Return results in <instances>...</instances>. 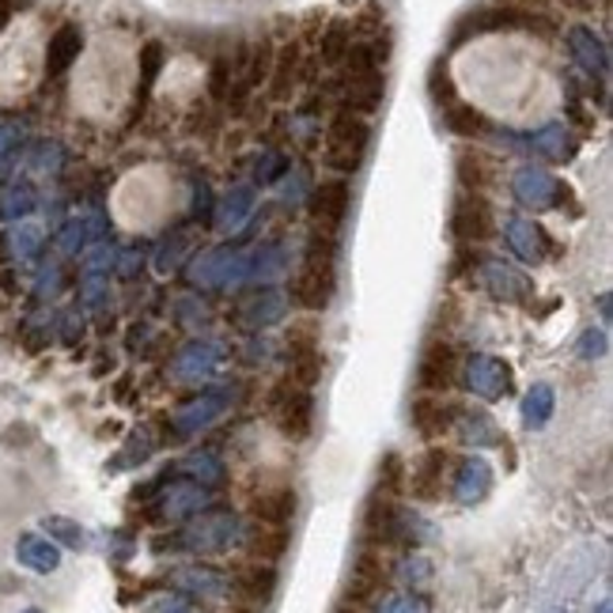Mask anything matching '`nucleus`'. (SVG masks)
<instances>
[{
	"instance_id": "f257e3e1",
	"label": "nucleus",
	"mask_w": 613,
	"mask_h": 613,
	"mask_svg": "<svg viewBox=\"0 0 613 613\" xmlns=\"http://www.w3.org/2000/svg\"><path fill=\"white\" fill-rule=\"evenodd\" d=\"M337 292V239L310 231V243L304 251V265H299L296 281H292V304L307 315H318L334 304Z\"/></svg>"
},
{
	"instance_id": "f03ea898",
	"label": "nucleus",
	"mask_w": 613,
	"mask_h": 613,
	"mask_svg": "<svg viewBox=\"0 0 613 613\" xmlns=\"http://www.w3.org/2000/svg\"><path fill=\"white\" fill-rule=\"evenodd\" d=\"M371 145V126L368 118L349 110H334L326 121V140H323V163L337 175H352L363 163Z\"/></svg>"
},
{
	"instance_id": "7ed1b4c3",
	"label": "nucleus",
	"mask_w": 613,
	"mask_h": 613,
	"mask_svg": "<svg viewBox=\"0 0 613 613\" xmlns=\"http://www.w3.org/2000/svg\"><path fill=\"white\" fill-rule=\"evenodd\" d=\"M265 409H269V421L284 440L304 443L310 432H315V394L307 387L292 383L288 376L281 383L269 387V398H265Z\"/></svg>"
},
{
	"instance_id": "20e7f679",
	"label": "nucleus",
	"mask_w": 613,
	"mask_h": 613,
	"mask_svg": "<svg viewBox=\"0 0 613 613\" xmlns=\"http://www.w3.org/2000/svg\"><path fill=\"white\" fill-rule=\"evenodd\" d=\"M326 371V352H323V334L310 318H299L288 330V379L307 390L323 383Z\"/></svg>"
},
{
	"instance_id": "39448f33",
	"label": "nucleus",
	"mask_w": 613,
	"mask_h": 613,
	"mask_svg": "<svg viewBox=\"0 0 613 613\" xmlns=\"http://www.w3.org/2000/svg\"><path fill=\"white\" fill-rule=\"evenodd\" d=\"M352 209V186L345 175H334V179H323L310 193V224H315L318 235L337 239L349 220Z\"/></svg>"
},
{
	"instance_id": "423d86ee",
	"label": "nucleus",
	"mask_w": 613,
	"mask_h": 613,
	"mask_svg": "<svg viewBox=\"0 0 613 613\" xmlns=\"http://www.w3.org/2000/svg\"><path fill=\"white\" fill-rule=\"evenodd\" d=\"M390 588V568L383 549H368L360 546V557L352 561V572L345 580V594L341 602H352V606H371Z\"/></svg>"
},
{
	"instance_id": "0eeeda50",
	"label": "nucleus",
	"mask_w": 613,
	"mask_h": 613,
	"mask_svg": "<svg viewBox=\"0 0 613 613\" xmlns=\"http://www.w3.org/2000/svg\"><path fill=\"white\" fill-rule=\"evenodd\" d=\"M458 379V349L443 337H432L416 363V387L421 394H447Z\"/></svg>"
},
{
	"instance_id": "6e6552de",
	"label": "nucleus",
	"mask_w": 613,
	"mask_h": 613,
	"mask_svg": "<svg viewBox=\"0 0 613 613\" xmlns=\"http://www.w3.org/2000/svg\"><path fill=\"white\" fill-rule=\"evenodd\" d=\"M402 538V515H398L394 496L371 493L360 515V541L368 549H390Z\"/></svg>"
},
{
	"instance_id": "1a4fd4ad",
	"label": "nucleus",
	"mask_w": 613,
	"mask_h": 613,
	"mask_svg": "<svg viewBox=\"0 0 613 613\" xmlns=\"http://www.w3.org/2000/svg\"><path fill=\"white\" fill-rule=\"evenodd\" d=\"M451 469H455V455H451L447 447H429L421 455V462L405 474V488L413 493V500L435 504L443 496V485H447Z\"/></svg>"
},
{
	"instance_id": "9d476101",
	"label": "nucleus",
	"mask_w": 613,
	"mask_h": 613,
	"mask_svg": "<svg viewBox=\"0 0 613 613\" xmlns=\"http://www.w3.org/2000/svg\"><path fill=\"white\" fill-rule=\"evenodd\" d=\"M277 583H281L277 564L254 561V557L231 564V588H235L243 602H251V606H265L277 594Z\"/></svg>"
},
{
	"instance_id": "9b49d317",
	"label": "nucleus",
	"mask_w": 613,
	"mask_h": 613,
	"mask_svg": "<svg viewBox=\"0 0 613 613\" xmlns=\"http://www.w3.org/2000/svg\"><path fill=\"white\" fill-rule=\"evenodd\" d=\"M451 228H455L462 243H485L496 231V212L485 201V193H462L455 201V212H451Z\"/></svg>"
},
{
	"instance_id": "f8f14e48",
	"label": "nucleus",
	"mask_w": 613,
	"mask_h": 613,
	"mask_svg": "<svg viewBox=\"0 0 613 613\" xmlns=\"http://www.w3.org/2000/svg\"><path fill=\"white\" fill-rule=\"evenodd\" d=\"M383 92H387L383 73L341 76V84H337V110H349V114H360V118H371V114L383 106Z\"/></svg>"
},
{
	"instance_id": "ddd939ff",
	"label": "nucleus",
	"mask_w": 613,
	"mask_h": 613,
	"mask_svg": "<svg viewBox=\"0 0 613 613\" xmlns=\"http://www.w3.org/2000/svg\"><path fill=\"white\" fill-rule=\"evenodd\" d=\"M409 421L421 440H443L458 421V405H451L443 394H421L409 409Z\"/></svg>"
},
{
	"instance_id": "4468645a",
	"label": "nucleus",
	"mask_w": 613,
	"mask_h": 613,
	"mask_svg": "<svg viewBox=\"0 0 613 613\" xmlns=\"http://www.w3.org/2000/svg\"><path fill=\"white\" fill-rule=\"evenodd\" d=\"M269 99H292L296 95V87L304 84V46H299L296 39L284 42V46L273 53V68H269Z\"/></svg>"
},
{
	"instance_id": "2eb2a0df",
	"label": "nucleus",
	"mask_w": 613,
	"mask_h": 613,
	"mask_svg": "<svg viewBox=\"0 0 613 613\" xmlns=\"http://www.w3.org/2000/svg\"><path fill=\"white\" fill-rule=\"evenodd\" d=\"M296 488L292 485H269L262 493L251 496V519L254 522H269V527H292L296 519Z\"/></svg>"
},
{
	"instance_id": "dca6fc26",
	"label": "nucleus",
	"mask_w": 613,
	"mask_h": 613,
	"mask_svg": "<svg viewBox=\"0 0 613 613\" xmlns=\"http://www.w3.org/2000/svg\"><path fill=\"white\" fill-rule=\"evenodd\" d=\"M288 546H292V530H288V527L251 522V530H246V557H254V561L277 564V561H284Z\"/></svg>"
},
{
	"instance_id": "f3484780",
	"label": "nucleus",
	"mask_w": 613,
	"mask_h": 613,
	"mask_svg": "<svg viewBox=\"0 0 613 613\" xmlns=\"http://www.w3.org/2000/svg\"><path fill=\"white\" fill-rule=\"evenodd\" d=\"M458 182L469 193H485L496 182V159L485 156L482 148H462L458 152Z\"/></svg>"
},
{
	"instance_id": "a211bd4d",
	"label": "nucleus",
	"mask_w": 613,
	"mask_h": 613,
	"mask_svg": "<svg viewBox=\"0 0 613 613\" xmlns=\"http://www.w3.org/2000/svg\"><path fill=\"white\" fill-rule=\"evenodd\" d=\"M440 110H443V121H447L451 133H458V137H482V133L488 129L485 114L474 110L469 103H458L455 95H440Z\"/></svg>"
},
{
	"instance_id": "6ab92c4d",
	"label": "nucleus",
	"mask_w": 613,
	"mask_h": 613,
	"mask_svg": "<svg viewBox=\"0 0 613 613\" xmlns=\"http://www.w3.org/2000/svg\"><path fill=\"white\" fill-rule=\"evenodd\" d=\"M352 39H357V23L352 20H330L323 27V39H318V57H323V65L337 68L345 61V53H349Z\"/></svg>"
},
{
	"instance_id": "aec40b11",
	"label": "nucleus",
	"mask_w": 613,
	"mask_h": 613,
	"mask_svg": "<svg viewBox=\"0 0 613 613\" xmlns=\"http://www.w3.org/2000/svg\"><path fill=\"white\" fill-rule=\"evenodd\" d=\"M76 53H80V31H76L73 23H65V27H61V31L50 39L46 73H50V76H61V73H65V68L76 61Z\"/></svg>"
},
{
	"instance_id": "412c9836",
	"label": "nucleus",
	"mask_w": 613,
	"mask_h": 613,
	"mask_svg": "<svg viewBox=\"0 0 613 613\" xmlns=\"http://www.w3.org/2000/svg\"><path fill=\"white\" fill-rule=\"evenodd\" d=\"M405 458L398 455V451H390V455H383V462H379V485H376V493H383V496H398L405 488Z\"/></svg>"
},
{
	"instance_id": "4be33fe9",
	"label": "nucleus",
	"mask_w": 613,
	"mask_h": 613,
	"mask_svg": "<svg viewBox=\"0 0 613 613\" xmlns=\"http://www.w3.org/2000/svg\"><path fill=\"white\" fill-rule=\"evenodd\" d=\"M231 613H254L251 606H235V610H231Z\"/></svg>"
}]
</instances>
